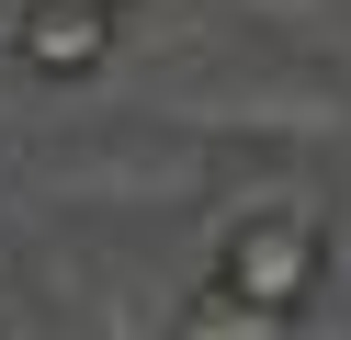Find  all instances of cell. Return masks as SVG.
I'll return each instance as SVG.
<instances>
[{"mask_svg": "<svg viewBox=\"0 0 351 340\" xmlns=\"http://www.w3.org/2000/svg\"><path fill=\"white\" fill-rule=\"evenodd\" d=\"M125 45V12L114 0H12V57L34 80H102Z\"/></svg>", "mask_w": 351, "mask_h": 340, "instance_id": "obj_2", "label": "cell"}, {"mask_svg": "<svg viewBox=\"0 0 351 340\" xmlns=\"http://www.w3.org/2000/svg\"><path fill=\"white\" fill-rule=\"evenodd\" d=\"M215 272H227L238 295H261L272 317H306L317 306V284H328V227L317 216H238L227 227V249H215Z\"/></svg>", "mask_w": 351, "mask_h": 340, "instance_id": "obj_1", "label": "cell"}, {"mask_svg": "<svg viewBox=\"0 0 351 340\" xmlns=\"http://www.w3.org/2000/svg\"><path fill=\"white\" fill-rule=\"evenodd\" d=\"M182 329H193V340H272V329H295V317H272L261 295H238L227 272H215V295H204V306H182Z\"/></svg>", "mask_w": 351, "mask_h": 340, "instance_id": "obj_3", "label": "cell"}]
</instances>
